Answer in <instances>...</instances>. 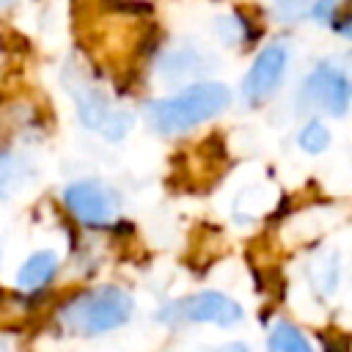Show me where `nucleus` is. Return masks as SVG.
<instances>
[{"label": "nucleus", "instance_id": "1", "mask_svg": "<svg viewBox=\"0 0 352 352\" xmlns=\"http://www.w3.org/2000/svg\"><path fill=\"white\" fill-rule=\"evenodd\" d=\"M234 102L231 88L223 80H192L170 96L146 104V121L160 135H184L217 116Z\"/></svg>", "mask_w": 352, "mask_h": 352}, {"label": "nucleus", "instance_id": "2", "mask_svg": "<svg viewBox=\"0 0 352 352\" xmlns=\"http://www.w3.org/2000/svg\"><path fill=\"white\" fill-rule=\"evenodd\" d=\"M135 314V300L124 286L102 283L72 294L55 314L58 324L77 338L104 336L124 327Z\"/></svg>", "mask_w": 352, "mask_h": 352}, {"label": "nucleus", "instance_id": "3", "mask_svg": "<svg viewBox=\"0 0 352 352\" xmlns=\"http://www.w3.org/2000/svg\"><path fill=\"white\" fill-rule=\"evenodd\" d=\"M294 107L311 116L344 118L352 107V52L319 58L297 85Z\"/></svg>", "mask_w": 352, "mask_h": 352}, {"label": "nucleus", "instance_id": "4", "mask_svg": "<svg viewBox=\"0 0 352 352\" xmlns=\"http://www.w3.org/2000/svg\"><path fill=\"white\" fill-rule=\"evenodd\" d=\"M245 319V308L226 292L204 289L187 297L168 300L157 311V322L168 327H187V324H212V327H236Z\"/></svg>", "mask_w": 352, "mask_h": 352}, {"label": "nucleus", "instance_id": "5", "mask_svg": "<svg viewBox=\"0 0 352 352\" xmlns=\"http://www.w3.org/2000/svg\"><path fill=\"white\" fill-rule=\"evenodd\" d=\"M69 94L82 126L102 135L104 140H124L132 129L135 116L118 102H113V96H107V91H102L99 85L88 80H74L69 82Z\"/></svg>", "mask_w": 352, "mask_h": 352}, {"label": "nucleus", "instance_id": "6", "mask_svg": "<svg viewBox=\"0 0 352 352\" xmlns=\"http://www.w3.org/2000/svg\"><path fill=\"white\" fill-rule=\"evenodd\" d=\"M66 212L85 228H107L116 223L121 212L118 192L99 179H77L69 182L60 192Z\"/></svg>", "mask_w": 352, "mask_h": 352}, {"label": "nucleus", "instance_id": "7", "mask_svg": "<svg viewBox=\"0 0 352 352\" xmlns=\"http://www.w3.org/2000/svg\"><path fill=\"white\" fill-rule=\"evenodd\" d=\"M289 63H292V47L286 41L264 44L256 52V58L250 60V66L239 82L242 99L248 104H264L267 99H272L289 74Z\"/></svg>", "mask_w": 352, "mask_h": 352}, {"label": "nucleus", "instance_id": "8", "mask_svg": "<svg viewBox=\"0 0 352 352\" xmlns=\"http://www.w3.org/2000/svg\"><path fill=\"white\" fill-rule=\"evenodd\" d=\"M58 270H60L58 253L50 250V248H38V250H33V253L16 267L14 283H16V289H22V292H38V289H44V286H50V283L55 280Z\"/></svg>", "mask_w": 352, "mask_h": 352}, {"label": "nucleus", "instance_id": "9", "mask_svg": "<svg viewBox=\"0 0 352 352\" xmlns=\"http://www.w3.org/2000/svg\"><path fill=\"white\" fill-rule=\"evenodd\" d=\"M209 69V58L198 50L190 47H179L173 52H162L160 60V74L165 80H190V77H201Z\"/></svg>", "mask_w": 352, "mask_h": 352}, {"label": "nucleus", "instance_id": "10", "mask_svg": "<svg viewBox=\"0 0 352 352\" xmlns=\"http://www.w3.org/2000/svg\"><path fill=\"white\" fill-rule=\"evenodd\" d=\"M308 280L319 294H324V297L336 294V289L341 283V253L333 248L319 250L308 261Z\"/></svg>", "mask_w": 352, "mask_h": 352}, {"label": "nucleus", "instance_id": "11", "mask_svg": "<svg viewBox=\"0 0 352 352\" xmlns=\"http://www.w3.org/2000/svg\"><path fill=\"white\" fill-rule=\"evenodd\" d=\"M267 352H316V349L294 322L278 319L267 333Z\"/></svg>", "mask_w": 352, "mask_h": 352}, {"label": "nucleus", "instance_id": "12", "mask_svg": "<svg viewBox=\"0 0 352 352\" xmlns=\"http://www.w3.org/2000/svg\"><path fill=\"white\" fill-rule=\"evenodd\" d=\"M330 143H333V132L322 121V116H308L302 121V126L297 129V146H300V151H305L311 157L324 154L330 148Z\"/></svg>", "mask_w": 352, "mask_h": 352}, {"label": "nucleus", "instance_id": "13", "mask_svg": "<svg viewBox=\"0 0 352 352\" xmlns=\"http://www.w3.org/2000/svg\"><path fill=\"white\" fill-rule=\"evenodd\" d=\"M314 0H272V11L280 22L286 25H294L300 19L308 16V8H311Z\"/></svg>", "mask_w": 352, "mask_h": 352}, {"label": "nucleus", "instance_id": "14", "mask_svg": "<svg viewBox=\"0 0 352 352\" xmlns=\"http://www.w3.org/2000/svg\"><path fill=\"white\" fill-rule=\"evenodd\" d=\"M338 14H341L338 11V0H314L311 8H308V16L316 25H333Z\"/></svg>", "mask_w": 352, "mask_h": 352}, {"label": "nucleus", "instance_id": "15", "mask_svg": "<svg viewBox=\"0 0 352 352\" xmlns=\"http://www.w3.org/2000/svg\"><path fill=\"white\" fill-rule=\"evenodd\" d=\"M333 28L338 30V36H346V38H352V14H338L336 16V22H333Z\"/></svg>", "mask_w": 352, "mask_h": 352}, {"label": "nucleus", "instance_id": "16", "mask_svg": "<svg viewBox=\"0 0 352 352\" xmlns=\"http://www.w3.org/2000/svg\"><path fill=\"white\" fill-rule=\"evenodd\" d=\"M212 352H250V346L245 341H226V344L214 346Z\"/></svg>", "mask_w": 352, "mask_h": 352}, {"label": "nucleus", "instance_id": "17", "mask_svg": "<svg viewBox=\"0 0 352 352\" xmlns=\"http://www.w3.org/2000/svg\"><path fill=\"white\" fill-rule=\"evenodd\" d=\"M6 3H11V0H0V6H6Z\"/></svg>", "mask_w": 352, "mask_h": 352}]
</instances>
